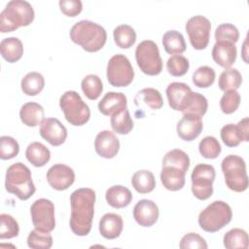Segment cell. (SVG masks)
I'll list each match as a JSON object with an SVG mask.
<instances>
[{"label":"cell","instance_id":"cell-9","mask_svg":"<svg viewBox=\"0 0 249 249\" xmlns=\"http://www.w3.org/2000/svg\"><path fill=\"white\" fill-rule=\"evenodd\" d=\"M107 80L116 88L127 87L134 78V70L129 59L122 53L113 55L107 63Z\"/></svg>","mask_w":249,"mask_h":249},{"label":"cell","instance_id":"cell-22","mask_svg":"<svg viewBox=\"0 0 249 249\" xmlns=\"http://www.w3.org/2000/svg\"><path fill=\"white\" fill-rule=\"evenodd\" d=\"M127 99L123 92L109 91L98 102V110L105 116H112L120 110L126 108Z\"/></svg>","mask_w":249,"mask_h":249},{"label":"cell","instance_id":"cell-12","mask_svg":"<svg viewBox=\"0 0 249 249\" xmlns=\"http://www.w3.org/2000/svg\"><path fill=\"white\" fill-rule=\"evenodd\" d=\"M186 31L194 49L203 50L207 47L210 39V20L200 15L190 18L186 23Z\"/></svg>","mask_w":249,"mask_h":249},{"label":"cell","instance_id":"cell-1","mask_svg":"<svg viewBox=\"0 0 249 249\" xmlns=\"http://www.w3.org/2000/svg\"><path fill=\"white\" fill-rule=\"evenodd\" d=\"M95 192L90 188L75 190L70 196V229L79 236L88 235L91 230L94 215Z\"/></svg>","mask_w":249,"mask_h":249},{"label":"cell","instance_id":"cell-6","mask_svg":"<svg viewBox=\"0 0 249 249\" xmlns=\"http://www.w3.org/2000/svg\"><path fill=\"white\" fill-rule=\"evenodd\" d=\"M222 172L227 187L236 193H241L248 188V176L245 160L237 155L225 157L221 163Z\"/></svg>","mask_w":249,"mask_h":249},{"label":"cell","instance_id":"cell-3","mask_svg":"<svg viewBox=\"0 0 249 249\" xmlns=\"http://www.w3.org/2000/svg\"><path fill=\"white\" fill-rule=\"evenodd\" d=\"M5 189L20 200H26L31 197L36 188L30 169L22 162H16L10 165L6 171Z\"/></svg>","mask_w":249,"mask_h":249},{"label":"cell","instance_id":"cell-14","mask_svg":"<svg viewBox=\"0 0 249 249\" xmlns=\"http://www.w3.org/2000/svg\"><path fill=\"white\" fill-rule=\"evenodd\" d=\"M221 139L228 147H236L249 140V119L243 118L237 124H228L221 128Z\"/></svg>","mask_w":249,"mask_h":249},{"label":"cell","instance_id":"cell-13","mask_svg":"<svg viewBox=\"0 0 249 249\" xmlns=\"http://www.w3.org/2000/svg\"><path fill=\"white\" fill-rule=\"evenodd\" d=\"M165 93L171 109L183 113L189 106L194 91L185 83L173 82L167 86Z\"/></svg>","mask_w":249,"mask_h":249},{"label":"cell","instance_id":"cell-32","mask_svg":"<svg viewBox=\"0 0 249 249\" xmlns=\"http://www.w3.org/2000/svg\"><path fill=\"white\" fill-rule=\"evenodd\" d=\"M111 127L118 134H127L133 128V121L127 108H124L111 116Z\"/></svg>","mask_w":249,"mask_h":249},{"label":"cell","instance_id":"cell-45","mask_svg":"<svg viewBox=\"0 0 249 249\" xmlns=\"http://www.w3.org/2000/svg\"><path fill=\"white\" fill-rule=\"evenodd\" d=\"M215 39L218 41H228L235 44L239 39V31L237 27L231 23H222L215 30Z\"/></svg>","mask_w":249,"mask_h":249},{"label":"cell","instance_id":"cell-5","mask_svg":"<svg viewBox=\"0 0 249 249\" xmlns=\"http://www.w3.org/2000/svg\"><path fill=\"white\" fill-rule=\"evenodd\" d=\"M231 206L223 200H215L198 215L199 227L207 232H216L231 221Z\"/></svg>","mask_w":249,"mask_h":249},{"label":"cell","instance_id":"cell-10","mask_svg":"<svg viewBox=\"0 0 249 249\" xmlns=\"http://www.w3.org/2000/svg\"><path fill=\"white\" fill-rule=\"evenodd\" d=\"M215 176V168L211 164L198 163L195 166L191 174L192 193L197 199L205 200L212 196Z\"/></svg>","mask_w":249,"mask_h":249},{"label":"cell","instance_id":"cell-37","mask_svg":"<svg viewBox=\"0 0 249 249\" xmlns=\"http://www.w3.org/2000/svg\"><path fill=\"white\" fill-rule=\"evenodd\" d=\"M81 88L84 94L90 100L97 99L103 90L101 79L95 74L87 75L81 83Z\"/></svg>","mask_w":249,"mask_h":249},{"label":"cell","instance_id":"cell-41","mask_svg":"<svg viewBox=\"0 0 249 249\" xmlns=\"http://www.w3.org/2000/svg\"><path fill=\"white\" fill-rule=\"evenodd\" d=\"M190 67V62L187 57L181 54L171 55L166 61L167 72L174 77L185 75Z\"/></svg>","mask_w":249,"mask_h":249},{"label":"cell","instance_id":"cell-19","mask_svg":"<svg viewBox=\"0 0 249 249\" xmlns=\"http://www.w3.org/2000/svg\"><path fill=\"white\" fill-rule=\"evenodd\" d=\"M202 128V119L194 115H183V118L177 123L176 126L178 136L184 141H193L197 138Z\"/></svg>","mask_w":249,"mask_h":249},{"label":"cell","instance_id":"cell-18","mask_svg":"<svg viewBox=\"0 0 249 249\" xmlns=\"http://www.w3.org/2000/svg\"><path fill=\"white\" fill-rule=\"evenodd\" d=\"M94 150L101 158L113 159L120 150V140L114 132L102 130L95 137Z\"/></svg>","mask_w":249,"mask_h":249},{"label":"cell","instance_id":"cell-30","mask_svg":"<svg viewBox=\"0 0 249 249\" xmlns=\"http://www.w3.org/2000/svg\"><path fill=\"white\" fill-rule=\"evenodd\" d=\"M131 185L137 193L148 194L155 189L156 179L151 171L147 169H141L132 175Z\"/></svg>","mask_w":249,"mask_h":249},{"label":"cell","instance_id":"cell-15","mask_svg":"<svg viewBox=\"0 0 249 249\" xmlns=\"http://www.w3.org/2000/svg\"><path fill=\"white\" fill-rule=\"evenodd\" d=\"M47 181L49 185L56 191L67 190L75 181L74 170L63 163L52 165L47 171Z\"/></svg>","mask_w":249,"mask_h":249},{"label":"cell","instance_id":"cell-17","mask_svg":"<svg viewBox=\"0 0 249 249\" xmlns=\"http://www.w3.org/2000/svg\"><path fill=\"white\" fill-rule=\"evenodd\" d=\"M158 205L151 199H140L133 207V218L142 227H152L159 219Z\"/></svg>","mask_w":249,"mask_h":249},{"label":"cell","instance_id":"cell-21","mask_svg":"<svg viewBox=\"0 0 249 249\" xmlns=\"http://www.w3.org/2000/svg\"><path fill=\"white\" fill-rule=\"evenodd\" d=\"M123 229V218L116 213H106L99 221V232L106 239H115L119 237Z\"/></svg>","mask_w":249,"mask_h":249},{"label":"cell","instance_id":"cell-33","mask_svg":"<svg viewBox=\"0 0 249 249\" xmlns=\"http://www.w3.org/2000/svg\"><path fill=\"white\" fill-rule=\"evenodd\" d=\"M224 246L227 249L243 248L247 249L249 245L248 233L239 228H234L227 231L223 238Z\"/></svg>","mask_w":249,"mask_h":249},{"label":"cell","instance_id":"cell-40","mask_svg":"<svg viewBox=\"0 0 249 249\" xmlns=\"http://www.w3.org/2000/svg\"><path fill=\"white\" fill-rule=\"evenodd\" d=\"M221 145L214 136H206L202 138L198 144L199 154L209 160H214L221 154Z\"/></svg>","mask_w":249,"mask_h":249},{"label":"cell","instance_id":"cell-39","mask_svg":"<svg viewBox=\"0 0 249 249\" xmlns=\"http://www.w3.org/2000/svg\"><path fill=\"white\" fill-rule=\"evenodd\" d=\"M27 245L33 249H50L53 246V236L50 232L33 230L27 236Z\"/></svg>","mask_w":249,"mask_h":249},{"label":"cell","instance_id":"cell-29","mask_svg":"<svg viewBox=\"0 0 249 249\" xmlns=\"http://www.w3.org/2000/svg\"><path fill=\"white\" fill-rule=\"evenodd\" d=\"M134 101L137 106L143 103L153 110H159L163 106V99L160 92L154 88H146L139 90L134 97Z\"/></svg>","mask_w":249,"mask_h":249},{"label":"cell","instance_id":"cell-34","mask_svg":"<svg viewBox=\"0 0 249 249\" xmlns=\"http://www.w3.org/2000/svg\"><path fill=\"white\" fill-rule=\"evenodd\" d=\"M113 36L116 45L121 49H128L132 47L136 41V33L128 24H121L115 27Z\"/></svg>","mask_w":249,"mask_h":249},{"label":"cell","instance_id":"cell-27","mask_svg":"<svg viewBox=\"0 0 249 249\" xmlns=\"http://www.w3.org/2000/svg\"><path fill=\"white\" fill-rule=\"evenodd\" d=\"M25 156L27 160L36 167L44 166L51 159L50 150L40 142H32L30 143L26 150Z\"/></svg>","mask_w":249,"mask_h":249},{"label":"cell","instance_id":"cell-42","mask_svg":"<svg viewBox=\"0 0 249 249\" xmlns=\"http://www.w3.org/2000/svg\"><path fill=\"white\" fill-rule=\"evenodd\" d=\"M0 223V239H9L18 235L19 227L12 215L1 214Z\"/></svg>","mask_w":249,"mask_h":249},{"label":"cell","instance_id":"cell-35","mask_svg":"<svg viewBox=\"0 0 249 249\" xmlns=\"http://www.w3.org/2000/svg\"><path fill=\"white\" fill-rule=\"evenodd\" d=\"M177 167L187 173L190 167V158L184 151L180 149H173L167 152L162 159V166Z\"/></svg>","mask_w":249,"mask_h":249},{"label":"cell","instance_id":"cell-36","mask_svg":"<svg viewBox=\"0 0 249 249\" xmlns=\"http://www.w3.org/2000/svg\"><path fill=\"white\" fill-rule=\"evenodd\" d=\"M242 83V76L235 68H228L224 70L218 81V86L221 90L227 91L231 89L236 90Z\"/></svg>","mask_w":249,"mask_h":249},{"label":"cell","instance_id":"cell-24","mask_svg":"<svg viewBox=\"0 0 249 249\" xmlns=\"http://www.w3.org/2000/svg\"><path fill=\"white\" fill-rule=\"evenodd\" d=\"M19 118L23 124L34 127L45 120V111L43 106L37 102H26L19 110Z\"/></svg>","mask_w":249,"mask_h":249},{"label":"cell","instance_id":"cell-2","mask_svg":"<svg viewBox=\"0 0 249 249\" xmlns=\"http://www.w3.org/2000/svg\"><path fill=\"white\" fill-rule=\"evenodd\" d=\"M71 40L89 53L101 50L107 40V33L103 26L90 20H80L70 29Z\"/></svg>","mask_w":249,"mask_h":249},{"label":"cell","instance_id":"cell-8","mask_svg":"<svg viewBox=\"0 0 249 249\" xmlns=\"http://www.w3.org/2000/svg\"><path fill=\"white\" fill-rule=\"evenodd\" d=\"M135 59L140 70L146 75L156 76L162 70V60L159 47L152 40H144L137 45Z\"/></svg>","mask_w":249,"mask_h":249},{"label":"cell","instance_id":"cell-43","mask_svg":"<svg viewBox=\"0 0 249 249\" xmlns=\"http://www.w3.org/2000/svg\"><path fill=\"white\" fill-rule=\"evenodd\" d=\"M207 108L208 102L206 97L199 92H194L192 100L187 109L183 112V115H194L202 118L206 113Z\"/></svg>","mask_w":249,"mask_h":249},{"label":"cell","instance_id":"cell-46","mask_svg":"<svg viewBox=\"0 0 249 249\" xmlns=\"http://www.w3.org/2000/svg\"><path fill=\"white\" fill-rule=\"evenodd\" d=\"M19 145L18 141L8 135L0 137V158L2 160H11L18 155Z\"/></svg>","mask_w":249,"mask_h":249},{"label":"cell","instance_id":"cell-7","mask_svg":"<svg viewBox=\"0 0 249 249\" xmlns=\"http://www.w3.org/2000/svg\"><path fill=\"white\" fill-rule=\"evenodd\" d=\"M59 106L66 121L72 125L81 126L89 120V107L75 90H67L62 93L59 98Z\"/></svg>","mask_w":249,"mask_h":249},{"label":"cell","instance_id":"cell-38","mask_svg":"<svg viewBox=\"0 0 249 249\" xmlns=\"http://www.w3.org/2000/svg\"><path fill=\"white\" fill-rule=\"evenodd\" d=\"M216 78L214 69L210 66H200L193 74L192 80L196 87L206 89L213 85Z\"/></svg>","mask_w":249,"mask_h":249},{"label":"cell","instance_id":"cell-26","mask_svg":"<svg viewBox=\"0 0 249 249\" xmlns=\"http://www.w3.org/2000/svg\"><path fill=\"white\" fill-rule=\"evenodd\" d=\"M0 52L2 57L10 63L17 62L23 54V46L17 37H8L1 41Z\"/></svg>","mask_w":249,"mask_h":249},{"label":"cell","instance_id":"cell-20","mask_svg":"<svg viewBox=\"0 0 249 249\" xmlns=\"http://www.w3.org/2000/svg\"><path fill=\"white\" fill-rule=\"evenodd\" d=\"M237 50L235 44L228 41H218L214 44L211 54L213 60L221 67L228 69L235 62Z\"/></svg>","mask_w":249,"mask_h":249},{"label":"cell","instance_id":"cell-28","mask_svg":"<svg viewBox=\"0 0 249 249\" xmlns=\"http://www.w3.org/2000/svg\"><path fill=\"white\" fill-rule=\"evenodd\" d=\"M162 45L164 51L169 54H181L186 49L184 36L177 30H168L162 36Z\"/></svg>","mask_w":249,"mask_h":249},{"label":"cell","instance_id":"cell-25","mask_svg":"<svg viewBox=\"0 0 249 249\" xmlns=\"http://www.w3.org/2000/svg\"><path fill=\"white\" fill-rule=\"evenodd\" d=\"M105 198L110 206L120 209L130 204L132 200V194L126 187L115 185L106 191Z\"/></svg>","mask_w":249,"mask_h":249},{"label":"cell","instance_id":"cell-44","mask_svg":"<svg viewBox=\"0 0 249 249\" xmlns=\"http://www.w3.org/2000/svg\"><path fill=\"white\" fill-rule=\"evenodd\" d=\"M240 100L241 97L237 90H227L220 99V108L225 114H232L237 110Z\"/></svg>","mask_w":249,"mask_h":249},{"label":"cell","instance_id":"cell-11","mask_svg":"<svg viewBox=\"0 0 249 249\" xmlns=\"http://www.w3.org/2000/svg\"><path fill=\"white\" fill-rule=\"evenodd\" d=\"M31 220L34 228L43 232H51L55 228L54 205L47 198L36 199L30 207Z\"/></svg>","mask_w":249,"mask_h":249},{"label":"cell","instance_id":"cell-4","mask_svg":"<svg viewBox=\"0 0 249 249\" xmlns=\"http://www.w3.org/2000/svg\"><path fill=\"white\" fill-rule=\"evenodd\" d=\"M34 10L31 4L24 0L8 2L0 14V31L12 32L20 26L29 25L34 19Z\"/></svg>","mask_w":249,"mask_h":249},{"label":"cell","instance_id":"cell-47","mask_svg":"<svg viewBox=\"0 0 249 249\" xmlns=\"http://www.w3.org/2000/svg\"><path fill=\"white\" fill-rule=\"evenodd\" d=\"M179 247L181 249H188V248L206 249L208 246H207L205 239L202 236H200L198 233L189 232L181 238Z\"/></svg>","mask_w":249,"mask_h":249},{"label":"cell","instance_id":"cell-31","mask_svg":"<svg viewBox=\"0 0 249 249\" xmlns=\"http://www.w3.org/2000/svg\"><path fill=\"white\" fill-rule=\"evenodd\" d=\"M45 86V79L39 72H29L21 80L20 88L24 94L28 96L37 95Z\"/></svg>","mask_w":249,"mask_h":249},{"label":"cell","instance_id":"cell-23","mask_svg":"<svg viewBox=\"0 0 249 249\" xmlns=\"http://www.w3.org/2000/svg\"><path fill=\"white\" fill-rule=\"evenodd\" d=\"M186 172L173 166H162L160 171V181L166 190L175 192L181 190L185 185Z\"/></svg>","mask_w":249,"mask_h":249},{"label":"cell","instance_id":"cell-49","mask_svg":"<svg viewBox=\"0 0 249 249\" xmlns=\"http://www.w3.org/2000/svg\"><path fill=\"white\" fill-rule=\"evenodd\" d=\"M246 44H247V38H246V40H245V42H244V44H243V50H244V52H243V60L247 63V59H246V55H247V53H245V51H246Z\"/></svg>","mask_w":249,"mask_h":249},{"label":"cell","instance_id":"cell-48","mask_svg":"<svg viewBox=\"0 0 249 249\" xmlns=\"http://www.w3.org/2000/svg\"><path fill=\"white\" fill-rule=\"evenodd\" d=\"M58 5L60 11L67 17H76L83 9V3L80 0H60Z\"/></svg>","mask_w":249,"mask_h":249},{"label":"cell","instance_id":"cell-16","mask_svg":"<svg viewBox=\"0 0 249 249\" xmlns=\"http://www.w3.org/2000/svg\"><path fill=\"white\" fill-rule=\"evenodd\" d=\"M40 135L52 146H60L67 137V129L55 118H47L40 126Z\"/></svg>","mask_w":249,"mask_h":249}]
</instances>
